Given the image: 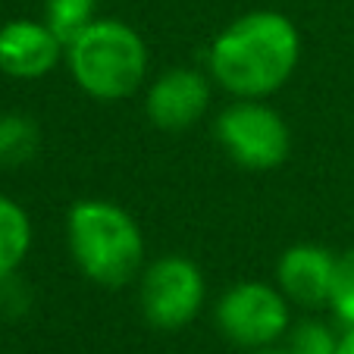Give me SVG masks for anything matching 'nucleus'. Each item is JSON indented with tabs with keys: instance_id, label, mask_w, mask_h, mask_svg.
Returning <instances> with one entry per match:
<instances>
[{
	"instance_id": "f257e3e1",
	"label": "nucleus",
	"mask_w": 354,
	"mask_h": 354,
	"mask_svg": "<svg viewBox=\"0 0 354 354\" xmlns=\"http://www.w3.org/2000/svg\"><path fill=\"white\" fill-rule=\"evenodd\" d=\"M210 75L239 100H261L292 79L301 35L288 16L254 10L226 26L210 44Z\"/></svg>"
},
{
	"instance_id": "f03ea898",
	"label": "nucleus",
	"mask_w": 354,
	"mask_h": 354,
	"mask_svg": "<svg viewBox=\"0 0 354 354\" xmlns=\"http://www.w3.org/2000/svg\"><path fill=\"white\" fill-rule=\"evenodd\" d=\"M75 267L100 288H122L145 270L141 229L113 201H75L66 214Z\"/></svg>"
},
{
	"instance_id": "7ed1b4c3",
	"label": "nucleus",
	"mask_w": 354,
	"mask_h": 354,
	"mask_svg": "<svg viewBox=\"0 0 354 354\" xmlns=\"http://www.w3.org/2000/svg\"><path fill=\"white\" fill-rule=\"evenodd\" d=\"M66 63L75 85L97 100L132 97L147 75V47L132 26L94 19L66 44Z\"/></svg>"
},
{
	"instance_id": "20e7f679",
	"label": "nucleus",
	"mask_w": 354,
	"mask_h": 354,
	"mask_svg": "<svg viewBox=\"0 0 354 354\" xmlns=\"http://www.w3.org/2000/svg\"><path fill=\"white\" fill-rule=\"evenodd\" d=\"M138 304L141 317L154 329L176 333L188 326L204 304V273L182 254L157 257L141 270Z\"/></svg>"
},
{
	"instance_id": "39448f33",
	"label": "nucleus",
	"mask_w": 354,
	"mask_h": 354,
	"mask_svg": "<svg viewBox=\"0 0 354 354\" xmlns=\"http://www.w3.org/2000/svg\"><path fill=\"white\" fill-rule=\"evenodd\" d=\"M216 141L245 169H276L292 151L288 126L276 110L257 100H239L226 107L216 120Z\"/></svg>"
},
{
	"instance_id": "423d86ee",
	"label": "nucleus",
	"mask_w": 354,
	"mask_h": 354,
	"mask_svg": "<svg viewBox=\"0 0 354 354\" xmlns=\"http://www.w3.org/2000/svg\"><path fill=\"white\" fill-rule=\"evenodd\" d=\"M216 326L241 348H270L288 329L286 295L270 282H235L216 301Z\"/></svg>"
},
{
	"instance_id": "0eeeda50",
	"label": "nucleus",
	"mask_w": 354,
	"mask_h": 354,
	"mask_svg": "<svg viewBox=\"0 0 354 354\" xmlns=\"http://www.w3.org/2000/svg\"><path fill=\"white\" fill-rule=\"evenodd\" d=\"M66 57V44L47 22L13 19L0 26V73L10 79H44Z\"/></svg>"
},
{
	"instance_id": "6e6552de",
	"label": "nucleus",
	"mask_w": 354,
	"mask_h": 354,
	"mask_svg": "<svg viewBox=\"0 0 354 354\" xmlns=\"http://www.w3.org/2000/svg\"><path fill=\"white\" fill-rule=\"evenodd\" d=\"M210 104V85L198 69H167L147 91V120L163 132H185L204 116Z\"/></svg>"
},
{
	"instance_id": "1a4fd4ad",
	"label": "nucleus",
	"mask_w": 354,
	"mask_h": 354,
	"mask_svg": "<svg viewBox=\"0 0 354 354\" xmlns=\"http://www.w3.org/2000/svg\"><path fill=\"white\" fill-rule=\"evenodd\" d=\"M335 261L339 257L323 245H310L301 241L282 251L279 263H276V282L279 292L288 301L301 304V308H326L329 292H333V276H335Z\"/></svg>"
},
{
	"instance_id": "9d476101",
	"label": "nucleus",
	"mask_w": 354,
	"mask_h": 354,
	"mask_svg": "<svg viewBox=\"0 0 354 354\" xmlns=\"http://www.w3.org/2000/svg\"><path fill=\"white\" fill-rule=\"evenodd\" d=\"M32 248V220L13 198L0 194V279L19 270Z\"/></svg>"
},
{
	"instance_id": "9b49d317",
	"label": "nucleus",
	"mask_w": 354,
	"mask_h": 354,
	"mask_svg": "<svg viewBox=\"0 0 354 354\" xmlns=\"http://www.w3.org/2000/svg\"><path fill=\"white\" fill-rule=\"evenodd\" d=\"M41 147V129L26 113H0V167H22Z\"/></svg>"
},
{
	"instance_id": "f8f14e48",
	"label": "nucleus",
	"mask_w": 354,
	"mask_h": 354,
	"mask_svg": "<svg viewBox=\"0 0 354 354\" xmlns=\"http://www.w3.org/2000/svg\"><path fill=\"white\" fill-rule=\"evenodd\" d=\"M94 10H97V0H47L44 22L54 28V35L63 44H69L97 19Z\"/></svg>"
},
{
	"instance_id": "ddd939ff",
	"label": "nucleus",
	"mask_w": 354,
	"mask_h": 354,
	"mask_svg": "<svg viewBox=\"0 0 354 354\" xmlns=\"http://www.w3.org/2000/svg\"><path fill=\"white\" fill-rule=\"evenodd\" d=\"M329 304H333L335 317H339L345 326H354V248L342 251L339 261H335Z\"/></svg>"
},
{
	"instance_id": "4468645a",
	"label": "nucleus",
	"mask_w": 354,
	"mask_h": 354,
	"mask_svg": "<svg viewBox=\"0 0 354 354\" xmlns=\"http://www.w3.org/2000/svg\"><path fill=\"white\" fill-rule=\"evenodd\" d=\"M339 351V339L326 323L304 320L292 329L288 335V354H335Z\"/></svg>"
},
{
	"instance_id": "2eb2a0df",
	"label": "nucleus",
	"mask_w": 354,
	"mask_h": 354,
	"mask_svg": "<svg viewBox=\"0 0 354 354\" xmlns=\"http://www.w3.org/2000/svg\"><path fill=\"white\" fill-rule=\"evenodd\" d=\"M335 354H354V326H348V333L339 339V351Z\"/></svg>"
},
{
	"instance_id": "dca6fc26",
	"label": "nucleus",
	"mask_w": 354,
	"mask_h": 354,
	"mask_svg": "<svg viewBox=\"0 0 354 354\" xmlns=\"http://www.w3.org/2000/svg\"><path fill=\"white\" fill-rule=\"evenodd\" d=\"M254 354H288V351H273V348H257Z\"/></svg>"
}]
</instances>
